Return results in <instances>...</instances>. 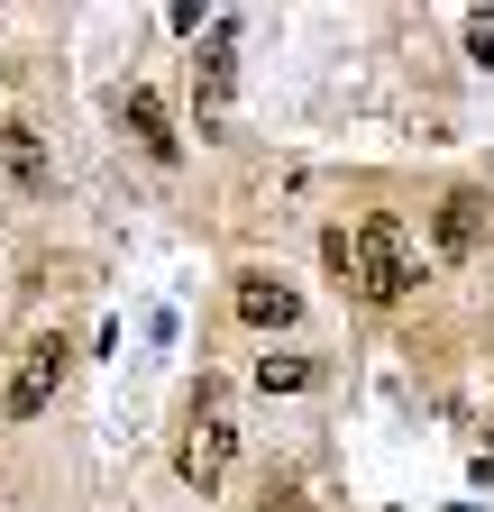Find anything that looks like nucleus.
Returning <instances> with one entry per match:
<instances>
[{
  "label": "nucleus",
  "mask_w": 494,
  "mask_h": 512,
  "mask_svg": "<svg viewBox=\"0 0 494 512\" xmlns=\"http://www.w3.org/2000/svg\"><path fill=\"white\" fill-rule=\"evenodd\" d=\"M330 266H339L366 302H403V293L421 284V275H412V238H403V220H385V211L366 220L357 238H348V229H330Z\"/></svg>",
  "instance_id": "obj_1"
},
{
  "label": "nucleus",
  "mask_w": 494,
  "mask_h": 512,
  "mask_svg": "<svg viewBox=\"0 0 494 512\" xmlns=\"http://www.w3.org/2000/svg\"><path fill=\"white\" fill-rule=\"evenodd\" d=\"M229 458H238V412H229V394H220V384H202V394H193V430H183V485H220L229 476Z\"/></svg>",
  "instance_id": "obj_2"
},
{
  "label": "nucleus",
  "mask_w": 494,
  "mask_h": 512,
  "mask_svg": "<svg viewBox=\"0 0 494 512\" xmlns=\"http://www.w3.org/2000/svg\"><path fill=\"white\" fill-rule=\"evenodd\" d=\"M55 384H65V339H37V348L19 357V375H10V421L46 412V403H55Z\"/></svg>",
  "instance_id": "obj_3"
},
{
  "label": "nucleus",
  "mask_w": 494,
  "mask_h": 512,
  "mask_svg": "<svg viewBox=\"0 0 494 512\" xmlns=\"http://www.w3.org/2000/svg\"><path fill=\"white\" fill-rule=\"evenodd\" d=\"M229 55H238V19L211 28V55H202V74H193V110H202V128L229 110Z\"/></svg>",
  "instance_id": "obj_4"
},
{
  "label": "nucleus",
  "mask_w": 494,
  "mask_h": 512,
  "mask_svg": "<svg viewBox=\"0 0 494 512\" xmlns=\"http://www.w3.org/2000/svg\"><path fill=\"white\" fill-rule=\"evenodd\" d=\"M119 119H129V138H138L156 165H174V156H183V138L165 128V101H156V92H129V101H119Z\"/></svg>",
  "instance_id": "obj_5"
},
{
  "label": "nucleus",
  "mask_w": 494,
  "mask_h": 512,
  "mask_svg": "<svg viewBox=\"0 0 494 512\" xmlns=\"http://www.w3.org/2000/svg\"><path fill=\"white\" fill-rule=\"evenodd\" d=\"M485 247V192H449L440 202V256H476Z\"/></svg>",
  "instance_id": "obj_6"
},
{
  "label": "nucleus",
  "mask_w": 494,
  "mask_h": 512,
  "mask_svg": "<svg viewBox=\"0 0 494 512\" xmlns=\"http://www.w3.org/2000/svg\"><path fill=\"white\" fill-rule=\"evenodd\" d=\"M302 302H293V284H275V275H247L238 284V320H257V330H284Z\"/></svg>",
  "instance_id": "obj_7"
},
{
  "label": "nucleus",
  "mask_w": 494,
  "mask_h": 512,
  "mask_svg": "<svg viewBox=\"0 0 494 512\" xmlns=\"http://www.w3.org/2000/svg\"><path fill=\"white\" fill-rule=\"evenodd\" d=\"M0 156H10V174H19L28 192H46V147H37V128L10 119V128H0Z\"/></svg>",
  "instance_id": "obj_8"
},
{
  "label": "nucleus",
  "mask_w": 494,
  "mask_h": 512,
  "mask_svg": "<svg viewBox=\"0 0 494 512\" xmlns=\"http://www.w3.org/2000/svg\"><path fill=\"white\" fill-rule=\"evenodd\" d=\"M257 384L266 394H302V384H312V357H257Z\"/></svg>",
  "instance_id": "obj_9"
},
{
  "label": "nucleus",
  "mask_w": 494,
  "mask_h": 512,
  "mask_svg": "<svg viewBox=\"0 0 494 512\" xmlns=\"http://www.w3.org/2000/svg\"><path fill=\"white\" fill-rule=\"evenodd\" d=\"M467 55H476V64H494V19H485V10L467 19Z\"/></svg>",
  "instance_id": "obj_10"
}]
</instances>
